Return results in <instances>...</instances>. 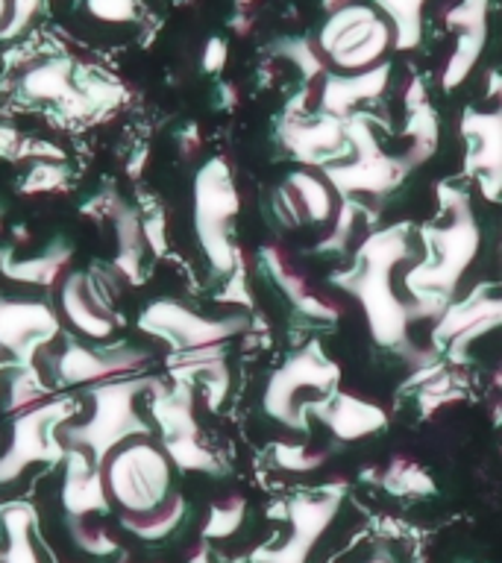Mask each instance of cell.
Instances as JSON below:
<instances>
[{"label":"cell","mask_w":502,"mask_h":563,"mask_svg":"<svg viewBox=\"0 0 502 563\" xmlns=\"http://www.w3.org/2000/svg\"><path fill=\"white\" fill-rule=\"evenodd\" d=\"M405 258H412V238L408 227L396 223L382 232H373L359 244L356 262L350 271L335 276V285L343 288L350 297H356L364 308L368 329L379 346L400 352L412 358L417 367H429L432 355H421L408 338V325L421 317L414 302H405L396 290V271Z\"/></svg>","instance_id":"obj_1"},{"label":"cell","mask_w":502,"mask_h":563,"mask_svg":"<svg viewBox=\"0 0 502 563\" xmlns=\"http://www.w3.org/2000/svg\"><path fill=\"white\" fill-rule=\"evenodd\" d=\"M438 200L440 218L421 229L426 255L403 276L408 299L417 306L421 317H440L447 311L449 297L473 267L482 246L479 220L465 188L440 185Z\"/></svg>","instance_id":"obj_2"},{"label":"cell","mask_w":502,"mask_h":563,"mask_svg":"<svg viewBox=\"0 0 502 563\" xmlns=\"http://www.w3.org/2000/svg\"><path fill=\"white\" fill-rule=\"evenodd\" d=\"M156 385L159 378L153 376H123L91 385L88 387L91 417L79 426H62V446L83 449L95 457V464L103 466L106 457L127 440L148 438V422L141 420L135 405L141 394H148Z\"/></svg>","instance_id":"obj_3"},{"label":"cell","mask_w":502,"mask_h":563,"mask_svg":"<svg viewBox=\"0 0 502 563\" xmlns=\"http://www.w3.org/2000/svg\"><path fill=\"white\" fill-rule=\"evenodd\" d=\"M103 484L112 517H144L174 496V461L165 446L148 438H132L103 461Z\"/></svg>","instance_id":"obj_4"},{"label":"cell","mask_w":502,"mask_h":563,"mask_svg":"<svg viewBox=\"0 0 502 563\" xmlns=\"http://www.w3.org/2000/svg\"><path fill=\"white\" fill-rule=\"evenodd\" d=\"M317 47L335 74H364L385 65L394 47V26L373 3L352 0L326 15Z\"/></svg>","instance_id":"obj_5"},{"label":"cell","mask_w":502,"mask_h":563,"mask_svg":"<svg viewBox=\"0 0 502 563\" xmlns=\"http://www.w3.org/2000/svg\"><path fill=\"white\" fill-rule=\"evenodd\" d=\"M241 209L232 167L223 158H209L194 176V232L209 258L211 271L227 276L244 264L232 238V220Z\"/></svg>","instance_id":"obj_6"},{"label":"cell","mask_w":502,"mask_h":563,"mask_svg":"<svg viewBox=\"0 0 502 563\" xmlns=\"http://www.w3.org/2000/svg\"><path fill=\"white\" fill-rule=\"evenodd\" d=\"M347 147L352 150V158L324 165V176L332 183L335 191L359 206L364 200H382L412 174L403 153L394 156L382 150L368 114H352L347 121Z\"/></svg>","instance_id":"obj_7"},{"label":"cell","mask_w":502,"mask_h":563,"mask_svg":"<svg viewBox=\"0 0 502 563\" xmlns=\"http://www.w3.org/2000/svg\"><path fill=\"white\" fill-rule=\"evenodd\" d=\"M341 378L338 364L326 358L320 343L312 341L306 350L294 352L264 387V413L288 429H306V413L335 394Z\"/></svg>","instance_id":"obj_8"},{"label":"cell","mask_w":502,"mask_h":563,"mask_svg":"<svg viewBox=\"0 0 502 563\" xmlns=\"http://www.w3.org/2000/svg\"><path fill=\"white\" fill-rule=\"evenodd\" d=\"M74 413L68 399H47L30 411L15 413L9 443L0 452V499H12L24 484L30 466L56 464L68 449L62 446L59 429Z\"/></svg>","instance_id":"obj_9"},{"label":"cell","mask_w":502,"mask_h":563,"mask_svg":"<svg viewBox=\"0 0 502 563\" xmlns=\"http://www.w3.org/2000/svg\"><path fill=\"white\" fill-rule=\"evenodd\" d=\"M150 411L156 417L162 440H165L167 457L174 461L179 470H192V473H223L220 457L211 452L200 438V426L194 420V390L185 382L167 390L159 385L150 399Z\"/></svg>","instance_id":"obj_10"},{"label":"cell","mask_w":502,"mask_h":563,"mask_svg":"<svg viewBox=\"0 0 502 563\" xmlns=\"http://www.w3.org/2000/svg\"><path fill=\"white\" fill-rule=\"evenodd\" d=\"M247 317H203L176 299H156L139 314V329L156 334L174 346V352H192L203 346H220L238 332H247Z\"/></svg>","instance_id":"obj_11"},{"label":"cell","mask_w":502,"mask_h":563,"mask_svg":"<svg viewBox=\"0 0 502 563\" xmlns=\"http://www.w3.org/2000/svg\"><path fill=\"white\" fill-rule=\"evenodd\" d=\"M488 97L491 109H465L461 114V139L467 141V170L482 185V194L488 200H496L502 194V74L491 70L488 74Z\"/></svg>","instance_id":"obj_12"},{"label":"cell","mask_w":502,"mask_h":563,"mask_svg":"<svg viewBox=\"0 0 502 563\" xmlns=\"http://www.w3.org/2000/svg\"><path fill=\"white\" fill-rule=\"evenodd\" d=\"M343 490L324 484L320 493H299L288 501L291 534L280 545H262L253 552V563H308V554L317 540L329 531V526L341 510Z\"/></svg>","instance_id":"obj_13"},{"label":"cell","mask_w":502,"mask_h":563,"mask_svg":"<svg viewBox=\"0 0 502 563\" xmlns=\"http://www.w3.org/2000/svg\"><path fill=\"white\" fill-rule=\"evenodd\" d=\"M496 329H502V288H479L465 302L449 306L438 317L432 341L447 352L449 361L461 364L467 358V350Z\"/></svg>","instance_id":"obj_14"},{"label":"cell","mask_w":502,"mask_h":563,"mask_svg":"<svg viewBox=\"0 0 502 563\" xmlns=\"http://www.w3.org/2000/svg\"><path fill=\"white\" fill-rule=\"evenodd\" d=\"M488 12L491 0H456L444 9V26L452 33V51L440 70V88L452 91L473 74L476 62L488 42Z\"/></svg>","instance_id":"obj_15"},{"label":"cell","mask_w":502,"mask_h":563,"mask_svg":"<svg viewBox=\"0 0 502 563\" xmlns=\"http://www.w3.org/2000/svg\"><path fill=\"white\" fill-rule=\"evenodd\" d=\"M148 364V355L130 346L118 350H88L83 343H65L62 352H56L51 361L53 376L59 387L77 385H100L109 378L135 376Z\"/></svg>","instance_id":"obj_16"},{"label":"cell","mask_w":502,"mask_h":563,"mask_svg":"<svg viewBox=\"0 0 502 563\" xmlns=\"http://www.w3.org/2000/svg\"><path fill=\"white\" fill-rule=\"evenodd\" d=\"M59 334V314L42 299H0V350L21 364Z\"/></svg>","instance_id":"obj_17"},{"label":"cell","mask_w":502,"mask_h":563,"mask_svg":"<svg viewBox=\"0 0 502 563\" xmlns=\"http://www.w3.org/2000/svg\"><path fill=\"white\" fill-rule=\"evenodd\" d=\"M59 484V519H95L112 517V505L106 496L103 470L83 449H68L62 457Z\"/></svg>","instance_id":"obj_18"},{"label":"cell","mask_w":502,"mask_h":563,"mask_svg":"<svg viewBox=\"0 0 502 563\" xmlns=\"http://www.w3.org/2000/svg\"><path fill=\"white\" fill-rule=\"evenodd\" d=\"M276 214L285 220V227H303V223L324 227L332 223L338 214V191L324 174L297 167L276 191Z\"/></svg>","instance_id":"obj_19"},{"label":"cell","mask_w":502,"mask_h":563,"mask_svg":"<svg viewBox=\"0 0 502 563\" xmlns=\"http://www.w3.org/2000/svg\"><path fill=\"white\" fill-rule=\"evenodd\" d=\"M0 563H56L39 531L33 505L9 501L0 510Z\"/></svg>","instance_id":"obj_20"},{"label":"cell","mask_w":502,"mask_h":563,"mask_svg":"<svg viewBox=\"0 0 502 563\" xmlns=\"http://www.w3.org/2000/svg\"><path fill=\"white\" fill-rule=\"evenodd\" d=\"M262 264H264V271L271 273V279L280 285L282 294H285V297H288L291 302L303 311V314L315 317V320H335V317L341 314V308H338L335 299L312 290L306 273L291 262V255L285 253L280 244L264 246Z\"/></svg>","instance_id":"obj_21"},{"label":"cell","mask_w":502,"mask_h":563,"mask_svg":"<svg viewBox=\"0 0 502 563\" xmlns=\"http://www.w3.org/2000/svg\"><path fill=\"white\" fill-rule=\"evenodd\" d=\"M312 411L332 429L335 438L347 440V443L350 440L370 438V434H376V431H382L388 426L385 408H379L376 402H368L361 396L341 394V390H335L329 399L315 405Z\"/></svg>","instance_id":"obj_22"},{"label":"cell","mask_w":502,"mask_h":563,"mask_svg":"<svg viewBox=\"0 0 502 563\" xmlns=\"http://www.w3.org/2000/svg\"><path fill=\"white\" fill-rule=\"evenodd\" d=\"M59 308L62 317L68 320L79 334H86L91 341H109L118 325V317L103 308L95 299V294L88 290L86 273H68L62 279L59 290Z\"/></svg>","instance_id":"obj_23"},{"label":"cell","mask_w":502,"mask_h":563,"mask_svg":"<svg viewBox=\"0 0 502 563\" xmlns=\"http://www.w3.org/2000/svg\"><path fill=\"white\" fill-rule=\"evenodd\" d=\"M70 255H74V246L62 238H53L51 244L44 246L42 255L35 258H12L7 253L3 258V267L0 273L12 282H30V285H42V288H53L56 282L65 279V273L70 267Z\"/></svg>","instance_id":"obj_24"},{"label":"cell","mask_w":502,"mask_h":563,"mask_svg":"<svg viewBox=\"0 0 502 563\" xmlns=\"http://www.w3.org/2000/svg\"><path fill=\"white\" fill-rule=\"evenodd\" d=\"M185 517H188V501H185L183 493H174V496H171L162 508L153 510V514L114 519V528H118V534L130 537V540H139V543H165L167 537H174L176 531H179Z\"/></svg>","instance_id":"obj_25"},{"label":"cell","mask_w":502,"mask_h":563,"mask_svg":"<svg viewBox=\"0 0 502 563\" xmlns=\"http://www.w3.org/2000/svg\"><path fill=\"white\" fill-rule=\"evenodd\" d=\"M18 88L30 100L65 106L70 97L77 95V77H74L68 59H47L33 65V68H26Z\"/></svg>","instance_id":"obj_26"},{"label":"cell","mask_w":502,"mask_h":563,"mask_svg":"<svg viewBox=\"0 0 502 563\" xmlns=\"http://www.w3.org/2000/svg\"><path fill=\"white\" fill-rule=\"evenodd\" d=\"M376 484L382 490L394 493V496H432V493H435L432 475L408 455L391 457V461L379 470Z\"/></svg>","instance_id":"obj_27"},{"label":"cell","mask_w":502,"mask_h":563,"mask_svg":"<svg viewBox=\"0 0 502 563\" xmlns=\"http://www.w3.org/2000/svg\"><path fill=\"white\" fill-rule=\"evenodd\" d=\"M429 0H373V7L394 26L396 51H414L423 38V9Z\"/></svg>","instance_id":"obj_28"},{"label":"cell","mask_w":502,"mask_h":563,"mask_svg":"<svg viewBox=\"0 0 502 563\" xmlns=\"http://www.w3.org/2000/svg\"><path fill=\"white\" fill-rule=\"evenodd\" d=\"M44 396H47V387L39 378L30 364H21L18 369H12L7 376V387H3V408L9 413H21L30 411L35 405L44 402Z\"/></svg>","instance_id":"obj_29"},{"label":"cell","mask_w":502,"mask_h":563,"mask_svg":"<svg viewBox=\"0 0 502 563\" xmlns=\"http://www.w3.org/2000/svg\"><path fill=\"white\" fill-rule=\"evenodd\" d=\"M247 517V501L244 496H238V493H229L220 501H215L209 510V517H206V526H203V540L209 543V540H229V537H236L244 526Z\"/></svg>","instance_id":"obj_30"},{"label":"cell","mask_w":502,"mask_h":563,"mask_svg":"<svg viewBox=\"0 0 502 563\" xmlns=\"http://www.w3.org/2000/svg\"><path fill=\"white\" fill-rule=\"evenodd\" d=\"M70 174L68 165H62L56 158H35L33 165L26 167L24 179L18 185V191L26 194V197H35V194H53L62 191L68 185Z\"/></svg>","instance_id":"obj_31"},{"label":"cell","mask_w":502,"mask_h":563,"mask_svg":"<svg viewBox=\"0 0 502 563\" xmlns=\"http://www.w3.org/2000/svg\"><path fill=\"white\" fill-rule=\"evenodd\" d=\"M276 51H280L285 59H291V65H297V68L303 70V77L308 79V86L332 70L326 65L324 53H320L317 42H312V38H282Z\"/></svg>","instance_id":"obj_32"},{"label":"cell","mask_w":502,"mask_h":563,"mask_svg":"<svg viewBox=\"0 0 502 563\" xmlns=\"http://www.w3.org/2000/svg\"><path fill=\"white\" fill-rule=\"evenodd\" d=\"M324 449L299 446V443H276L273 449V464L280 470H288V473H315L326 464Z\"/></svg>","instance_id":"obj_33"},{"label":"cell","mask_w":502,"mask_h":563,"mask_svg":"<svg viewBox=\"0 0 502 563\" xmlns=\"http://www.w3.org/2000/svg\"><path fill=\"white\" fill-rule=\"evenodd\" d=\"M88 15L100 24H132L139 21V0H86Z\"/></svg>","instance_id":"obj_34"},{"label":"cell","mask_w":502,"mask_h":563,"mask_svg":"<svg viewBox=\"0 0 502 563\" xmlns=\"http://www.w3.org/2000/svg\"><path fill=\"white\" fill-rule=\"evenodd\" d=\"M39 7H42V0H9V18L7 26L0 30V38H12L21 30H26L35 12H39Z\"/></svg>","instance_id":"obj_35"},{"label":"cell","mask_w":502,"mask_h":563,"mask_svg":"<svg viewBox=\"0 0 502 563\" xmlns=\"http://www.w3.org/2000/svg\"><path fill=\"white\" fill-rule=\"evenodd\" d=\"M141 232H144L148 253H165V214H162V209H150L141 214Z\"/></svg>","instance_id":"obj_36"},{"label":"cell","mask_w":502,"mask_h":563,"mask_svg":"<svg viewBox=\"0 0 502 563\" xmlns=\"http://www.w3.org/2000/svg\"><path fill=\"white\" fill-rule=\"evenodd\" d=\"M227 65V42L223 38H209L206 51H203V68L209 74H218Z\"/></svg>","instance_id":"obj_37"},{"label":"cell","mask_w":502,"mask_h":563,"mask_svg":"<svg viewBox=\"0 0 502 563\" xmlns=\"http://www.w3.org/2000/svg\"><path fill=\"white\" fill-rule=\"evenodd\" d=\"M21 144L24 139L9 123H0V158H9V162L21 158Z\"/></svg>","instance_id":"obj_38"},{"label":"cell","mask_w":502,"mask_h":563,"mask_svg":"<svg viewBox=\"0 0 502 563\" xmlns=\"http://www.w3.org/2000/svg\"><path fill=\"white\" fill-rule=\"evenodd\" d=\"M179 147H183V156L185 158H192L197 150H200V132H197V126H188V130L179 135Z\"/></svg>","instance_id":"obj_39"},{"label":"cell","mask_w":502,"mask_h":563,"mask_svg":"<svg viewBox=\"0 0 502 563\" xmlns=\"http://www.w3.org/2000/svg\"><path fill=\"white\" fill-rule=\"evenodd\" d=\"M144 162H148V150H141V153H135V156L130 158V167H127V174H130V179H135V176L144 170Z\"/></svg>","instance_id":"obj_40"},{"label":"cell","mask_w":502,"mask_h":563,"mask_svg":"<svg viewBox=\"0 0 502 563\" xmlns=\"http://www.w3.org/2000/svg\"><path fill=\"white\" fill-rule=\"evenodd\" d=\"M188 563H215V561H211L209 549H206V545H200V549L192 554V561H188Z\"/></svg>","instance_id":"obj_41"},{"label":"cell","mask_w":502,"mask_h":563,"mask_svg":"<svg viewBox=\"0 0 502 563\" xmlns=\"http://www.w3.org/2000/svg\"><path fill=\"white\" fill-rule=\"evenodd\" d=\"M493 390H496V396H493V399H502V367L493 373Z\"/></svg>","instance_id":"obj_42"},{"label":"cell","mask_w":502,"mask_h":563,"mask_svg":"<svg viewBox=\"0 0 502 563\" xmlns=\"http://www.w3.org/2000/svg\"><path fill=\"white\" fill-rule=\"evenodd\" d=\"M9 18V0H0V30H3V24H7Z\"/></svg>","instance_id":"obj_43"},{"label":"cell","mask_w":502,"mask_h":563,"mask_svg":"<svg viewBox=\"0 0 502 563\" xmlns=\"http://www.w3.org/2000/svg\"><path fill=\"white\" fill-rule=\"evenodd\" d=\"M347 3H352V0H324V7L329 9V12H332V9H338V7H347Z\"/></svg>","instance_id":"obj_44"},{"label":"cell","mask_w":502,"mask_h":563,"mask_svg":"<svg viewBox=\"0 0 502 563\" xmlns=\"http://www.w3.org/2000/svg\"><path fill=\"white\" fill-rule=\"evenodd\" d=\"M15 241H21V244H26V241H30V232H26V227H15Z\"/></svg>","instance_id":"obj_45"},{"label":"cell","mask_w":502,"mask_h":563,"mask_svg":"<svg viewBox=\"0 0 502 563\" xmlns=\"http://www.w3.org/2000/svg\"><path fill=\"white\" fill-rule=\"evenodd\" d=\"M364 563H394V561H391L388 554H373V558H368Z\"/></svg>","instance_id":"obj_46"},{"label":"cell","mask_w":502,"mask_h":563,"mask_svg":"<svg viewBox=\"0 0 502 563\" xmlns=\"http://www.w3.org/2000/svg\"><path fill=\"white\" fill-rule=\"evenodd\" d=\"M0 229H3V206H0Z\"/></svg>","instance_id":"obj_47"}]
</instances>
